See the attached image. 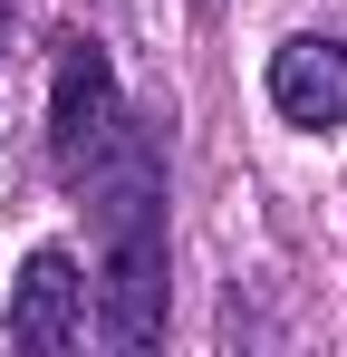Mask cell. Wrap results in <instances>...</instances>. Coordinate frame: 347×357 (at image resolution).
Returning <instances> with one entry per match:
<instances>
[{
    "mask_svg": "<svg viewBox=\"0 0 347 357\" xmlns=\"http://www.w3.org/2000/svg\"><path fill=\"white\" fill-rule=\"evenodd\" d=\"M49 155L107 241V338L155 348V328H164V155L125 116L97 39H68L49 68Z\"/></svg>",
    "mask_w": 347,
    "mask_h": 357,
    "instance_id": "cell-1",
    "label": "cell"
},
{
    "mask_svg": "<svg viewBox=\"0 0 347 357\" xmlns=\"http://www.w3.org/2000/svg\"><path fill=\"white\" fill-rule=\"evenodd\" d=\"M270 107L289 126H347V39L299 29L270 49Z\"/></svg>",
    "mask_w": 347,
    "mask_h": 357,
    "instance_id": "cell-2",
    "label": "cell"
},
{
    "mask_svg": "<svg viewBox=\"0 0 347 357\" xmlns=\"http://www.w3.org/2000/svg\"><path fill=\"white\" fill-rule=\"evenodd\" d=\"M87 338V280L68 251H29L20 290H10V348H77Z\"/></svg>",
    "mask_w": 347,
    "mask_h": 357,
    "instance_id": "cell-3",
    "label": "cell"
}]
</instances>
